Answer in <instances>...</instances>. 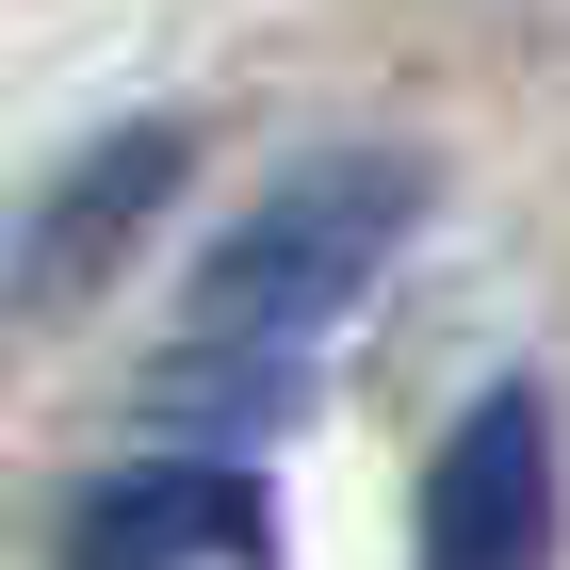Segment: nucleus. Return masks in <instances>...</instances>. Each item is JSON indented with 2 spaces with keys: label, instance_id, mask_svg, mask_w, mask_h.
<instances>
[{
  "label": "nucleus",
  "instance_id": "nucleus-1",
  "mask_svg": "<svg viewBox=\"0 0 570 570\" xmlns=\"http://www.w3.org/2000/svg\"><path fill=\"white\" fill-rule=\"evenodd\" d=\"M424 228V147H326V164L262 179L245 213L213 228V262L179 294V358H164V407H213L245 440V407H294L309 358L343 343L375 277L407 262Z\"/></svg>",
  "mask_w": 570,
  "mask_h": 570
},
{
  "label": "nucleus",
  "instance_id": "nucleus-2",
  "mask_svg": "<svg viewBox=\"0 0 570 570\" xmlns=\"http://www.w3.org/2000/svg\"><path fill=\"white\" fill-rule=\"evenodd\" d=\"M179 164H196V131L179 115H131V131H98L82 164L49 179L33 213H17V245H0V294H17V326H49V309H82L98 277L131 262V228L179 196Z\"/></svg>",
  "mask_w": 570,
  "mask_h": 570
},
{
  "label": "nucleus",
  "instance_id": "nucleus-3",
  "mask_svg": "<svg viewBox=\"0 0 570 570\" xmlns=\"http://www.w3.org/2000/svg\"><path fill=\"white\" fill-rule=\"evenodd\" d=\"M277 554V505L245 456H131L66 505V570H262Z\"/></svg>",
  "mask_w": 570,
  "mask_h": 570
},
{
  "label": "nucleus",
  "instance_id": "nucleus-4",
  "mask_svg": "<svg viewBox=\"0 0 570 570\" xmlns=\"http://www.w3.org/2000/svg\"><path fill=\"white\" fill-rule=\"evenodd\" d=\"M0 343H17V294H0Z\"/></svg>",
  "mask_w": 570,
  "mask_h": 570
}]
</instances>
